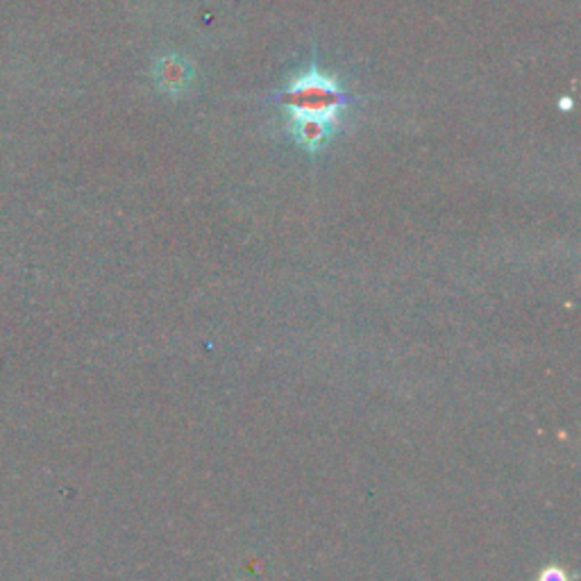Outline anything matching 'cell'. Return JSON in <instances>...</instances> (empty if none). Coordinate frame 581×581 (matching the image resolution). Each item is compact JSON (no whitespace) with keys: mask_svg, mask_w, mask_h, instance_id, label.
I'll return each instance as SVG.
<instances>
[{"mask_svg":"<svg viewBox=\"0 0 581 581\" xmlns=\"http://www.w3.org/2000/svg\"><path fill=\"white\" fill-rule=\"evenodd\" d=\"M357 101V95L316 62L300 69L273 93V105L282 114L284 132L312 155L320 153L334 139Z\"/></svg>","mask_w":581,"mask_h":581,"instance_id":"obj_1","label":"cell"},{"mask_svg":"<svg viewBox=\"0 0 581 581\" xmlns=\"http://www.w3.org/2000/svg\"><path fill=\"white\" fill-rule=\"evenodd\" d=\"M155 78L166 93H180L191 82V67L180 55H169L157 64Z\"/></svg>","mask_w":581,"mask_h":581,"instance_id":"obj_2","label":"cell"},{"mask_svg":"<svg viewBox=\"0 0 581 581\" xmlns=\"http://www.w3.org/2000/svg\"><path fill=\"white\" fill-rule=\"evenodd\" d=\"M543 581H565V574H561L559 570H550V572H546Z\"/></svg>","mask_w":581,"mask_h":581,"instance_id":"obj_3","label":"cell"}]
</instances>
